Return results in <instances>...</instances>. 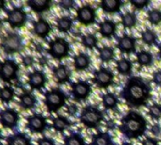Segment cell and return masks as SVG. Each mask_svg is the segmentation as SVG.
Returning <instances> with one entry per match:
<instances>
[{
  "instance_id": "obj_42",
  "label": "cell",
  "mask_w": 161,
  "mask_h": 145,
  "mask_svg": "<svg viewBox=\"0 0 161 145\" xmlns=\"http://www.w3.org/2000/svg\"><path fill=\"white\" fill-rule=\"evenodd\" d=\"M153 82L155 86L161 87V70H156L153 72Z\"/></svg>"
},
{
  "instance_id": "obj_32",
  "label": "cell",
  "mask_w": 161,
  "mask_h": 145,
  "mask_svg": "<svg viewBox=\"0 0 161 145\" xmlns=\"http://www.w3.org/2000/svg\"><path fill=\"white\" fill-rule=\"evenodd\" d=\"M140 38H141L142 42L148 46H153V45L156 44V42H157L156 33L150 28H146V29L142 30L140 33Z\"/></svg>"
},
{
  "instance_id": "obj_48",
  "label": "cell",
  "mask_w": 161,
  "mask_h": 145,
  "mask_svg": "<svg viewBox=\"0 0 161 145\" xmlns=\"http://www.w3.org/2000/svg\"><path fill=\"white\" fill-rule=\"evenodd\" d=\"M158 58L161 59V44H158Z\"/></svg>"
},
{
  "instance_id": "obj_23",
  "label": "cell",
  "mask_w": 161,
  "mask_h": 145,
  "mask_svg": "<svg viewBox=\"0 0 161 145\" xmlns=\"http://www.w3.org/2000/svg\"><path fill=\"white\" fill-rule=\"evenodd\" d=\"M19 105L26 110L33 109L37 105V99L31 92H23L19 95Z\"/></svg>"
},
{
  "instance_id": "obj_40",
  "label": "cell",
  "mask_w": 161,
  "mask_h": 145,
  "mask_svg": "<svg viewBox=\"0 0 161 145\" xmlns=\"http://www.w3.org/2000/svg\"><path fill=\"white\" fill-rule=\"evenodd\" d=\"M37 145H57L54 139L48 137H42L38 138L37 140Z\"/></svg>"
},
{
  "instance_id": "obj_14",
  "label": "cell",
  "mask_w": 161,
  "mask_h": 145,
  "mask_svg": "<svg viewBox=\"0 0 161 145\" xmlns=\"http://www.w3.org/2000/svg\"><path fill=\"white\" fill-rule=\"evenodd\" d=\"M117 48L122 54L130 55L135 53L136 48V39L132 35L124 33L122 36L117 38Z\"/></svg>"
},
{
  "instance_id": "obj_21",
  "label": "cell",
  "mask_w": 161,
  "mask_h": 145,
  "mask_svg": "<svg viewBox=\"0 0 161 145\" xmlns=\"http://www.w3.org/2000/svg\"><path fill=\"white\" fill-rule=\"evenodd\" d=\"M7 145H32L31 138L23 132H16L7 137Z\"/></svg>"
},
{
  "instance_id": "obj_41",
  "label": "cell",
  "mask_w": 161,
  "mask_h": 145,
  "mask_svg": "<svg viewBox=\"0 0 161 145\" xmlns=\"http://www.w3.org/2000/svg\"><path fill=\"white\" fill-rule=\"evenodd\" d=\"M34 61H35V60H34V58H33L31 55H26V56H24V57L22 58V64H23L25 67H27V68L33 66Z\"/></svg>"
},
{
  "instance_id": "obj_9",
  "label": "cell",
  "mask_w": 161,
  "mask_h": 145,
  "mask_svg": "<svg viewBox=\"0 0 161 145\" xmlns=\"http://www.w3.org/2000/svg\"><path fill=\"white\" fill-rule=\"evenodd\" d=\"M114 72L110 69L104 66H100V68L93 72L92 82L100 89H107L114 84Z\"/></svg>"
},
{
  "instance_id": "obj_34",
  "label": "cell",
  "mask_w": 161,
  "mask_h": 145,
  "mask_svg": "<svg viewBox=\"0 0 161 145\" xmlns=\"http://www.w3.org/2000/svg\"><path fill=\"white\" fill-rule=\"evenodd\" d=\"M98 42H99L98 38L96 37L95 34H92V33L83 35L82 38H80V43H82L84 47H86L88 50H94L95 48H99Z\"/></svg>"
},
{
  "instance_id": "obj_27",
  "label": "cell",
  "mask_w": 161,
  "mask_h": 145,
  "mask_svg": "<svg viewBox=\"0 0 161 145\" xmlns=\"http://www.w3.org/2000/svg\"><path fill=\"white\" fill-rule=\"evenodd\" d=\"M102 104L105 110H114L119 105V98L113 92H105L102 95Z\"/></svg>"
},
{
  "instance_id": "obj_18",
  "label": "cell",
  "mask_w": 161,
  "mask_h": 145,
  "mask_svg": "<svg viewBox=\"0 0 161 145\" xmlns=\"http://www.w3.org/2000/svg\"><path fill=\"white\" fill-rule=\"evenodd\" d=\"M99 32L103 38L112 39L117 32V23L111 19H105L99 24Z\"/></svg>"
},
{
  "instance_id": "obj_37",
  "label": "cell",
  "mask_w": 161,
  "mask_h": 145,
  "mask_svg": "<svg viewBox=\"0 0 161 145\" xmlns=\"http://www.w3.org/2000/svg\"><path fill=\"white\" fill-rule=\"evenodd\" d=\"M148 114L153 120L159 121L161 119V105L157 103H153L151 106H149Z\"/></svg>"
},
{
  "instance_id": "obj_6",
  "label": "cell",
  "mask_w": 161,
  "mask_h": 145,
  "mask_svg": "<svg viewBox=\"0 0 161 145\" xmlns=\"http://www.w3.org/2000/svg\"><path fill=\"white\" fill-rule=\"evenodd\" d=\"M1 45L3 51L7 55H13L19 53L23 49V38L18 33L11 32L4 36L1 40Z\"/></svg>"
},
{
  "instance_id": "obj_30",
  "label": "cell",
  "mask_w": 161,
  "mask_h": 145,
  "mask_svg": "<svg viewBox=\"0 0 161 145\" xmlns=\"http://www.w3.org/2000/svg\"><path fill=\"white\" fill-rule=\"evenodd\" d=\"M73 27V19L70 16L64 15L56 20V28L59 32L68 33Z\"/></svg>"
},
{
  "instance_id": "obj_26",
  "label": "cell",
  "mask_w": 161,
  "mask_h": 145,
  "mask_svg": "<svg viewBox=\"0 0 161 145\" xmlns=\"http://www.w3.org/2000/svg\"><path fill=\"white\" fill-rule=\"evenodd\" d=\"M72 125L73 122H71L66 117L63 115H57L52 119V128L58 133H64L67 128Z\"/></svg>"
},
{
  "instance_id": "obj_1",
  "label": "cell",
  "mask_w": 161,
  "mask_h": 145,
  "mask_svg": "<svg viewBox=\"0 0 161 145\" xmlns=\"http://www.w3.org/2000/svg\"><path fill=\"white\" fill-rule=\"evenodd\" d=\"M119 96L130 108H139L147 107L148 101L152 96L151 84L141 77L131 76L121 89Z\"/></svg>"
},
{
  "instance_id": "obj_17",
  "label": "cell",
  "mask_w": 161,
  "mask_h": 145,
  "mask_svg": "<svg viewBox=\"0 0 161 145\" xmlns=\"http://www.w3.org/2000/svg\"><path fill=\"white\" fill-rule=\"evenodd\" d=\"M33 33L40 39H46L49 36L52 28L51 25L44 18H39L33 22Z\"/></svg>"
},
{
  "instance_id": "obj_46",
  "label": "cell",
  "mask_w": 161,
  "mask_h": 145,
  "mask_svg": "<svg viewBox=\"0 0 161 145\" xmlns=\"http://www.w3.org/2000/svg\"><path fill=\"white\" fill-rule=\"evenodd\" d=\"M106 126H107V128H109V129H114L115 126H116V123H115L112 120H110V121H107V122H106Z\"/></svg>"
},
{
  "instance_id": "obj_11",
  "label": "cell",
  "mask_w": 161,
  "mask_h": 145,
  "mask_svg": "<svg viewBox=\"0 0 161 145\" xmlns=\"http://www.w3.org/2000/svg\"><path fill=\"white\" fill-rule=\"evenodd\" d=\"M28 21V14L22 7H14L7 11V22L12 28H21Z\"/></svg>"
},
{
  "instance_id": "obj_8",
  "label": "cell",
  "mask_w": 161,
  "mask_h": 145,
  "mask_svg": "<svg viewBox=\"0 0 161 145\" xmlns=\"http://www.w3.org/2000/svg\"><path fill=\"white\" fill-rule=\"evenodd\" d=\"M19 65L12 58H6L0 61V79L10 83L18 78Z\"/></svg>"
},
{
  "instance_id": "obj_39",
  "label": "cell",
  "mask_w": 161,
  "mask_h": 145,
  "mask_svg": "<svg viewBox=\"0 0 161 145\" xmlns=\"http://www.w3.org/2000/svg\"><path fill=\"white\" fill-rule=\"evenodd\" d=\"M76 5L74 0H61L58 2V6L64 11H71Z\"/></svg>"
},
{
  "instance_id": "obj_20",
  "label": "cell",
  "mask_w": 161,
  "mask_h": 145,
  "mask_svg": "<svg viewBox=\"0 0 161 145\" xmlns=\"http://www.w3.org/2000/svg\"><path fill=\"white\" fill-rule=\"evenodd\" d=\"M123 2L121 0H102L100 2V8L104 13H118L120 12Z\"/></svg>"
},
{
  "instance_id": "obj_51",
  "label": "cell",
  "mask_w": 161,
  "mask_h": 145,
  "mask_svg": "<svg viewBox=\"0 0 161 145\" xmlns=\"http://www.w3.org/2000/svg\"><path fill=\"white\" fill-rule=\"evenodd\" d=\"M1 138H2V136H1V132H0V141H1Z\"/></svg>"
},
{
  "instance_id": "obj_12",
  "label": "cell",
  "mask_w": 161,
  "mask_h": 145,
  "mask_svg": "<svg viewBox=\"0 0 161 145\" xmlns=\"http://www.w3.org/2000/svg\"><path fill=\"white\" fill-rule=\"evenodd\" d=\"M48 126L47 118L40 113H34L27 118L26 127L33 134H43Z\"/></svg>"
},
{
  "instance_id": "obj_5",
  "label": "cell",
  "mask_w": 161,
  "mask_h": 145,
  "mask_svg": "<svg viewBox=\"0 0 161 145\" xmlns=\"http://www.w3.org/2000/svg\"><path fill=\"white\" fill-rule=\"evenodd\" d=\"M70 44L62 37H56L48 42L47 53L51 58L57 60H62L69 56Z\"/></svg>"
},
{
  "instance_id": "obj_25",
  "label": "cell",
  "mask_w": 161,
  "mask_h": 145,
  "mask_svg": "<svg viewBox=\"0 0 161 145\" xmlns=\"http://www.w3.org/2000/svg\"><path fill=\"white\" fill-rule=\"evenodd\" d=\"M89 145H114V141L108 132L99 131L92 136Z\"/></svg>"
},
{
  "instance_id": "obj_31",
  "label": "cell",
  "mask_w": 161,
  "mask_h": 145,
  "mask_svg": "<svg viewBox=\"0 0 161 145\" xmlns=\"http://www.w3.org/2000/svg\"><path fill=\"white\" fill-rule=\"evenodd\" d=\"M137 24V17L136 12H127L121 15V25L125 29H132Z\"/></svg>"
},
{
  "instance_id": "obj_2",
  "label": "cell",
  "mask_w": 161,
  "mask_h": 145,
  "mask_svg": "<svg viewBox=\"0 0 161 145\" xmlns=\"http://www.w3.org/2000/svg\"><path fill=\"white\" fill-rule=\"evenodd\" d=\"M148 122L139 112L130 109L121 119L119 130L128 139H138L147 131Z\"/></svg>"
},
{
  "instance_id": "obj_10",
  "label": "cell",
  "mask_w": 161,
  "mask_h": 145,
  "mask_svg": "<svg viewBox=\"0 0 161 145\" xmlns=\"http://www.w3.org/2000/svg\"><path fill=\"white\" fill-rule=\"evenodd\" d=\"M76 20L85 27L94 25L97 20V12L95 8L89 4L79 7L76 10Z\"/></svg>"
},
{
  "instance_id": "obj_3",
  "label": "cell",
  "mask_w": 161,
  "mask_h": 145,
  "mask_svg": "<svg viewBox=\"0 0 161 145\" xmlns=\"http://www.w3.org/2000/svg\"><path fill=\"white\" fill-rule=\"evenodd\" d=\"M103 120V112L97 106L87 105L82 108L79 114L80 122L87 128H98Z\"/></svg>"
},
{
  "instance_id": "obj_35",
  "label": "cell",
  "mask_w": 161,
  "mask_h": 145,
  "mask_svg": "<svg viewBox=\"0 0 161 145\" xmlns=\"http://www.w3.org/2000/svg\"><path fill=\"white\" fill-rule=\"evenodd\" d=\"M15 96V91L11 86H4L0 88V101L3 104L11 103Z\"/></svg>"
},
{
  "instance_id": "obj_49",
  "label": "cell",
  "mask_w": 161,
  "mask_h": 145,
  "mask_svg": "<svg viewBox=\"0 0 161 145\" xmlns=\"http://www.w3.org/2000/svg\"><path fill=\"white\" fill-rule=\"evenodd\" d=\"M119 145H133L131 142H127V141H124V142H122L121 144H119Z\"/></svg>"
},
{
  "instance_id": "obj_16",
  "label": "cell",
  "mask_w": 161,
  "mask_h": 145,
  "mask_svg": "<svg viewBox=\"0 0 161 145\" xmlns=\"http://www.w3.org/2000/svg\"><path fill=\"white\" fill-rule=\"evenodd\" d=\"M70 70L63 63L52 68V76L56 82L60 85H64L70 81Z\"/></svg>"
},
{
  "instance_id": "obj_29",
  "label": "cell",
  "mask_w": 161,
  "mask_h": 145,
  "mask_svg": "<svg viewBox=\"0 0 161 145\" xmlns=\"http://www.w3.org/2000/svg\"><path fill=\"white\" fill-rule=\"evenodd\" d=\"M63 145H86L84 136L79 132H71L67 136H64Z\"/></svg>"
},
{
  "instance_id": "obj_45",
  "label": "cell",
  "mask_w": 161,
  "mask_h": 145,
  "mask_svg": "<svg viewBox=\"0 0 161 145\" xmlns=\"http://www.w3.org/2000/svg\"><path fill=\"white\" fill-rule=\"evenodd\" d=\"M151 132L153 133V136H159L161 134V126L158 123H155L152 126Z\"/></svg>"
},
{
  "instance_id": "obj_43",
  "label": "cell",
  "mask_w": 161,
  "mask_h": 145,
  "mask_svg": "<svg viewBox=\"0 0 161 145\" xmlns=\"http://www.w3.org/2000/svg\"><path fill=\"white\" fill-rule=\"evenodd\" d=\"M78 110H79V108L75 104H70V105L66 106V112L71 117H75L78 113Z\"/></svg>"
},
{
  "instance_id": "obj_19",
  "label": "cell",
  "mask_w": 161,
  "mask_h": 145,
  "mask_svg": "<svg viewBox=\"0 0 161 145\" xmlns=\"http://www.w3.org/2000/svg\"><path fill=\"white\" fill-rule=\"evenodd\" d=\"M91 64V58L89 55L86 53L80 52L74 56L73 58V65L77 72H83L89 68Z\"/></svg>"
},
{
  "instance_id": "obj_47",
  "label": "cell",
  "mask_w": 161,
  "mask_h": 145,
  "mask_svg": "<svg viewBox=\"0 0 161 145\" xmlns=\"http://www.w3.org/2000/svg\"><path fill=\"white\" fill-rule=\"evenodd\" d=\"M5 8H6V2L4 0H0V11L5 10Z\"/></svg>"
},
{
  "instance_id": "obj_28",
  "label": "cell",
  "mask_w": 161,
  "mask_h": 145,
  "mask_svg": "<svg viewBox=\"0 0 161 145\" xmlns=\"http://www.w3.org/2000/svg\"><path fill=\"white\" fill-rule=\"evenodd\" d=\"M136 62L141 67H150L153 64V55L147 50H140L136 53Z\"/></svg>"
},
{
  "instance_id": "obj_36",
  "label": "cell",
  "mask_w": 161,
  "mask_h": 145,
  "mask_svg": "<svg viewBox=\"0 0 161 145\" xmlns=\"http://www.w3.org/2000/svg\"><path fill=\"white\" fill-rule=\"evenodd\" d=\"M147 19L152 26H159L161 23V11L159 9L149 10L147 12Z\"/></svg>"
},
{
  "instance_id": "obj_15",
  "label": "cell",
  "mask_w": 161,
  "mask_h": 145,
  "mask_svg": "<svg viewBox=\"0 0 161 145\" xmlns=\"http://www.w3.org/2000/svg\"><path fill=\"white\" fill-rule=\"evenodd\" d=\"M47 81V76L41 70H33L28 75V84L31 90L41 91L46 87Z\"/></svg>"
},
{
  "instance_id": "obj_24",
  "label": "cell",
  "mask_w": 161,
  "mask_h": 145,
  "mask_svg": "<svg viewBox=\"0 0 161 145\" xmlns=\"http://www.w3.org/2000/svg\"><path fill=\"white\" fill-rule=\"evenodd\" d=\"M116 70L119 75L131 77L133 72V62L128 58H121L116 61Z\"/></svg>"
},
{
  "instance_id": "obj_44",
  "label": "cell",
  "mask_w": 161,
  "mask_h": 145,
  "mask_svg": "<svg viewBox=\"0 0 161 145\" xmlns=\"http://www.w3.org/2000/svg\"><path fill=\"white\" fill-rule=\"evenodd\" d=\"M141 145H159V144L156 138L150 136H146L145 138L141 141Z\"/></svg>"
},
{
  "instance_id": "obj_4",
  "label": "cell",
  "mask_w": 161,
  "mask_h": 145,
  "mask_svg": "<svg viewBox=\"0 0 161 145\" xmlns=\"http://www.w3.org/2000/svg\"><path fill=\"white\" fill-rule=\"evenodd\" d=\"M67 96L60 88H52L44 93V104L48 112H58L66 105Z\"/></svg>"
},
{
  "instance_id": "obj_13",
  "label": "cell",
  "mask_w": 161,
  "mask_h": 145,
  "mask_svg": "<svg viewBox=\"0 0 161 145\" xmlns=\"http://www.w3.org/2000/svg\"><path fill=\"white\" fill-rule=\"evenodd\" d=\"M19 113L12 108L0 110V124L5 128L14 129L18 125Z\"/></svg>"
},
{
  "instance_id": "obj_50",
  "label": "cell",
  "mask_w": 161,
  "mask_h": 145,
  "mask_svg": "<svg viewBox=\"0 0 161 145\" xmlns=\"http://www.w3.org/2000/svg\"><path fill=\"white\" fill-rule=\"evenodd\" d=\"M2 28H3V22H2V20H1V19H0V31H1Z\"/></svg>"
},
{
  "instance_id": "obj_22",
  "label": "cell",
  "mask_w": 161,
  "mask_h": 145,
  "mask_svg": "<svg viewBox=\"0 0 161 145\" xmlns=\"http://www.w3.org/2000/svg\"><path fill=\"white\" fill-rule=\"evenodd\" d=\"M27 5L35 13H43L50 10L52 1L51 0H28Z\"/></svg>"
},
{
  "instance_id": "obj_7",
  "label": "cell",
  "mask_w": 161,
  "mask_h": 145,
  "mask_svg": "<svg viewBox=\"0 0 161 145\" xmlns=\"http://www.w3.org/2000/svg\"><path fill=\"white\" fill-rule=\"evenodd\" d=\"M70 94L74 101L80 103L87 100L92 92L91 84L86 80L80 79L76 82H72L70 84Z\"/></svg>"
},
{
  "instance_id": "obj_33",
  "label": "cell",
  "mask_w": 161,
  "mask_h": 145,
  "mask_svg": "<svg viewBox=\"0 0 161 145\" xmlns=\"http://www.w3.org/2000/svg\"><path fill=\"white\" fill-rule=\"evenodd\" d=\"M99 58L102 62L108 63L115 58V50L111 46H103L98 48Z\"/></svg>"
},
{
  "instance_id": "obj_38",
  "label": "cell",
  "mask_w": 161,
  "mask_h": 145,
  "mask_svg": "<svg viewBox=\"0 0 161 145\" xmlns=\"http://www.w3.org/2000/svg\"><path fill=\"white\" fill-rule=\"evenodd\" d=\"M129 3L135 10L141 11V10L147 8L149 6V4L151 3V1L150 0H130Z\"/></svg>"
}]
</instances>
